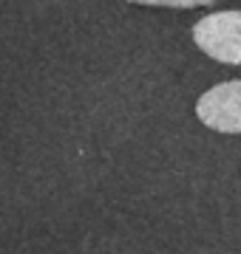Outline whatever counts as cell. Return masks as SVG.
<instances>
[{"label": "cell", "mask_w": 241, "mask_h": 254, "mask_svg": "<svg viewBox=\"0 0 241 254\" xmlns=\"http://www.w3.org/2000/svg\"><path fill=\"white\" fill-rule=\"evenodd\" d=\"M196 116L216 133L239 136L241 133V79L219 82L204 91L196 102Z\"/></svg>", "instance_id": "obj_2"}, {"label": "cell", "mask_w": 241, "mask_h": 254, "mask_svg": "<svg viewBox=\"0 0 241 254\" xmlns=\"http://www.w3.org/2000/svg\"><path fill=\"white\" fill-rule=\"evenodd\" d=\"M193 43L216 63L241 65V11H216L196 20Z\"/></svg>", "instance_id": "obj_1"}, {"label": "cell", "mask_w": 241, "mask_h": 254, "mask_svg": "<svg viewBox=\"0 0 241 254\" xmlns=\"http://www.w3.org/2000/svg\"><path fill=\"white\" fill-rule=\"evenodd\" d=\"M136 6H162V9H210L216 0H128Z\"/></svg>", "instance_id": "obj_3"}]
</instances>
